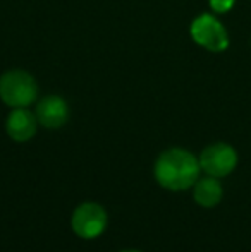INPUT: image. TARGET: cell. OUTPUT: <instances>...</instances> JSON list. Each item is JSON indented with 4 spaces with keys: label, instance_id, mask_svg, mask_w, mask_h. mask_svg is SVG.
I'll use <instances>...</instances> for the list:
<instances>
[{
    "label": "cell",
    "instance_id": "cell-1",
    "mask_svg": "<svg viewBox=\"0 0 251 252\" xmlns=\"http://www.w3.org/2000/svg\"><path fill=\"white\" fill-rule=\"evenodd\" d=\"M200 170V159H196L193 153L172 148L158 156L155 163V179L169 190H186L196 184Z\"/></svg>",
    "mask_w": 251,
    "mask_h": 252
},
{
    "label": "cell",
    "instance_id": "cell-2",
    "mask_svg": "<svg viewBox=\"0 0 251 252\" xmlns=\"http://www.w3.org/2000/svg\"><path fill=\"white\" fill-rule=\"evenodd\" d=\"M38 96V84L24 70H9L0 77V98L10 108H26Z\"/></svg>",
    "mask_w": 251,
    "mask_h": 252
},
{
    "label": "cell",
    "instance_id": "cell-3",
    "mask_svg": "<svg viewBox=\"0 0 251 252\" xmlns=\"http://www.w3.org/2000/svg\"><path fill=\"white\" fill-rule=\"evenodd\" d=\"M191 38L210 52H224L229 47V36L224 24L210 14H201L193 21Z\"/></svg>",
    "mask_w": 251,
    "mask_h": 252
},
{
    "label": "cell",
    "instance_id": "cell-4",
    "mask_svg": "<svg viewBox=\"0 0 251 252\" xmlns=\"http://www.w3.org/2000/svg\"><path fill=\"white\" fill-rule=\"evenodd\" d=\"M72 230L81 239H97L107 226V213L97 202L77 206L72 215Z\"/></svg>",
    "mask_w": 251,
    "mask_h": 252
},
{
    "label": "cell",
    "instance_id": "cell-5",
    "mask_svg": "<svg viewBox=\"0 0 251 252\" xmlns=\"http://www.w3.org/2000/svg\"><path fill=\"white\" fill-rule=\"evenodd\" d=\"M238 165V155L234 148L225 143H215L207 146L200 155V166L210 177H227Z\"/></svg>",
    "mask_w": 251,
    "mask_h": 252
},
{
    "label": "cell",
    "instance_id": "cell-6",
    "mask_svg": "<svg viewBox=\"0 0 251 252\" xmlns=\"http://www.w3.org/2000/svg\"><path fill=\"white\" fill-rule=\"evenodd\" d=\"M38 119L26 108H14L7 117L5 129L10 139L17 141V143H24L30 141L31 137L36 134Z\"/></svg>",
    "mask_w": 251,
    "mask_h": 252
},
{
    "label": "cell",
    "instance_id": "cell-7",
    "mask_svg": "<svg viewBox=\"0 0 251 252\" xmlns=\"http://www.w3.org/2000/svg\"><path fill=\"white\" fill-rule=\"evenodd\" d=\"M36 119L47 129H59L67 122L69 108L61 96H47L36 105Z\"/></svg>",
    "mask_w": 251,
    "mask_h": 252
},
{
    "label": "cell",
    "instance_id": "cell-8",
    "mask_svg": "<svg viewBox=\"0 0 251 252\" xmlns=\"http://www.w3.org/2000/svg\"><path fill=\"white\" fill-rule=\"evenodd\" d=\"M194 201L203 208H214L222 199V186L217 177H205L194 184Z\"/></svg>",
    "mask_w": 251,
    "mask_h": 252
},
{
    "label": "cell",
    "instance_id": "cell-9",
    "mask_svg": "<svg viewBox=\"0 0 251 252\" xmlns=\"http://www.w3.org/2000/svg\"><path fill=\"white\" fill-rule=\"evenodd\" d=\"M232 5H234V0H210V7L218 14L231 10Z\"/></svg>",
    "mask_w": 251,
    "mask_h": 252
},
{
    "label": "cell",
    "instance_id": "cell-10",
    "mask_svg": "<svg viewBox=\"0 0 251 252\" xmlns=\"http://www.w3.org/2000/svg\"><path fill=\"white\" fill-rule=\"evenodd\" d=\"M121 252H140V251H121Z\"/></svg>",
    "mask_w": 251,
    "mask_h": 252
}]
</instances>
